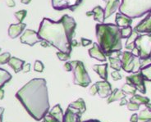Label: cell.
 <instances>
[{"label": "cell", "instance_id": "obj_1", "mask_svg": "<svg viewBox=\"0 0 151 122\" xmlns=\"http://www.w3.org/2000/svg\"><path fill=\"white\" fill-rule=\"evenodd\" d=\"M76 22L71 16L65 14L57 21L45 17L37 31L40 38L45 40L59 52L70 54Z\"/></svg>", "mask_w": 151, "mask_h": 122}, {"label": "cell", "instance_id": "obj_2", "mask_svg": "<svg viewBox=\"0 0 151 122\" xmlns=\"http://www.w3.org/2000/svg\"><path fill=\"white\" fill-rule=\"evenodd\" d=\"M30 116L40 121L49 111V92L45 79L35 78L30 80L16 93Z\"/></svg>", "mask_w": 151, "mask_h": 122}, {"label": "cell", "instance_id": "obj_3", "mask_svg": "<svg viewBox=\"0 0 151 122\" xmlns=\"http://www.w3.org/2000/svg\"><path fill=\"white\" fill-rule=\"evenodd\" d=\"M121 29L112 23H99L96 25V39L105 56L109 57L112 54L119 52L122 49Z\"/></svg>", "mask_w": 151, "mask_h": 122}, {"label": "cell", "instance_id": "obj_4", "mask_svg": "<svg viewBox=\"0 0 151 122\" xmlns=\"http://www.w3.org/2000/svg\"><path fill=\"white\" fill-rule=\"evenodd\" d=\"M118 10L131 19L140 18L151 11V0H122Z\"/></svg>", "mask_w": 151, "mask_h": 122}, {"label": "cell", "instance_id": "obj_5", "mask_svg": "<svg viewBox=\"0 0 151 122\" xmlns=\"http://www.w3.org/2000/svg\"><path fill=\"white\" fill-rule=\"evenodd\" d=\"M122 61V69L127 73H136L140 72L141 68L145 66V62L150 61V60L142 61L139 57L132 54L130 51H125L120 57Z\"/></svg>", "mask_w": 151, "mask_h": 122}, {"label": "cell", "instance_id": "obj_6", "mask_svg": "<svg viewBox=\"0 0 151 122\" xmlns=\"http://www.w3.org/2000/svg\"><path fill=\"white\" fill-rule=\"evenodd\" d=\"M72 66V76L73 83L76 85H79L83 88L88 87L91 83V79L89 74L85 68V66L82 61H71Z\"/></svg>", "mask_w": 151, "mask_h": 122}, {"label": "cell", "instance_id": "obj_7", "mask_svg": "<svg viewBox=\"0 0 151 122\" xmlns=\"http://www.w3.org/2000/svg\"><path fill=\"white\" fill-rule=\"evenodd\" d=\"M138 57L142 61H151V34H139L135 42Z\"/></svg>", "mask_w": 151, "mask_h": 122}, {"label": "cell", "instance_id": "obj_8", "mask_svg": "<svg viewBox=\"0 0 151 122\" xmlns=\"http://www.w3.org/2000/svg\"><path fill=\"white\" fill-rule=\"evenodd\" d=\"M82 3V0H51L52 7L56 11H74Z\"/></svg>", "mask_w": 151, "mask_h": 122}, {"label": "cell", "instance_id": "obj_9", "mask_svg": "<svg viewBox=\"0 0 151 122\" xmlns=\"http://www.w3.org/2000/svg\"><path fill=\"white\" fill-rule=\"evenodd\" d=\"M126 81H127V84L134 86L142 94H145L146 93V88H145V80L143 75L141 74L140 71L127 76L126 77Z\"/></svg>", "mask_w": 151, "mask_h": 122}, {"label": "cell", "instance_id": "obj_10", "mask_svg": "<svg viewBox=\"0 0 151 122\" xmlns=\"http://www.w3.org/2000/svg\"><path fill=\"white\" fill-rule=\"evenodd\" d=\"M20 41L22 44H27L29 46H34L37 43H40L42 39L40 38L38 32L33 31V30H27L24 31L21 37H20Z\"/></svg>", "mask_w": 151, "mask_h": 122}, {"label": "cell", "instance_id": "obj_11", "mask_svg": "<svg viewBox=\"0 0 151 122\" xmlns=\"http://www.w3.org/2000/svg\"><path fill=\"white\" fill-rule=\"evenodd\" d=\"M133 31H136L139 34H151V11L148 13L145 18L139 22Z\"/></svg>", "mask_w": 151, "mask_h": 122}, {"label": "cell", "instance_id": "obj_12", "mask_svg": "<svg viewBox=\"0 0 151 122\" xmlns=\"http://www.w3.org/2000/svg\"><path fill=\"white\" fill-rule=\"evenodd\" d=\"M95 84L98 86V94L101 98H106L111 95L113 90L109 82H108L107 80H103L98 81Z\"/></svg>", "mask_w": 151, "mask_h": 122}, {"label": "cell", "instance_id": "obj_13", "mask_svg": "<svg viewBox=\"0 0 151 122\" xmlns=\"http://www.w3.org/2000/svg\"><path fill=\"white\" fill-rule=\"evenodd\" d=\"M103 1L106 4L105 8H104L105 19L110 17L114 12H116L122 3L120 0H103Z\"/></svg>", "mask_w": 151, "mask_h": 122}, {"label": "cell", "instance_id": "obj_14", "mask_svg": "<svg viewBox=\"0 0 151 122\" xmlns=\"http://www.w3.org/2000/svg\"><path fill=\"white\" fill-rule=\"evenodd\" d=\"M88 53H89L90 57L99 61H106V60H107L105 54L103 53L102 49L99 47L98 43H94L93 47L88 50Z\"/></svg>", "mask_w": 151, "mask_h": 122}, {"label": "cell", "instance_id": "obj_15", "mask_svg": "<svg viewBox=\"0 0 151 122\" xmlns=\"http://www.w3.org/2000/svg\"><path fill=\"white\" fill-rule=\"evenodd\" d=\"M26 27H27V24L23 22L12 24L8 28V36L11 39L17 38L26 29Z\"/></svg>", "mask_w": 151, "mask_h": 122}, {"label": "cell", "instance_id": "obj_16", "mask_svg": "<svg viewBox=\"0 0 151 122\" xmlns=\"http://www.w3.org/2000/svg\"><path fill=\"white\" fill-rule=\"evenodd\" d=\"M68 108L72 109V111H74L76 113H78L81 116L85 113L86 111V103L84 101L83 98H80L77 100H76L75 102H72L69 104Z\"/></svg>", "mask_w": 151, "mask_h": 122}, {"label": "cell", "instance_id": "obj_17", "mask_svg": "<svg viewBox=\"0 0 151 122\" xmlns=\"http://www.w3.org/2000/svg\"><path fill=\"white\" fill-rule=\"evenodd\" d=\"M115 22L117 26L120 28H124V27L130 26L132 23V19L127 16L122 14L120 12L116 13V18H115Z\"/></svg>", "mask_w": 151, "mask_h": 122}, {"label": "cell", "instance_id": "obj_18", "mask_svg": "<svg viewBox=\"0 0 151 122\" xmlns=\"http://www.w3.org/2000/svg\"><path fill=\"white\" fill-rule=\"evenodd\" d=\"M8 64L9 66H11L12 68L13 69L14 72L18 73L21 71H22L23 66L26 64V61L20 59V58H17V57H12Z\"/></svg>", "mask_w": 151, "mask_h": 122}, {"label": "cell", "instance_id": "obj_19", "mask_svg": "<svg viewBox=\"0 0 151 122\" xmlns=\"http://www.w3.org/2000/svg\"><path fill=\"white\" fill-rule=\"evenodd\" d=\"M93 19L95 21H98L99 24L104 23L105 21V12L104 9L100 6H96L93 8Z\"/></svg>", "mask_w": 151, "mask_h": 122}, {"label": "cell", "instance_id": "obj_20", "mask_svg": "<svg viewBox=\"0 0 151 122\" xmlns=\"http://www.w3.org/2000/svg\"><path fill=\"white\" fill-rule=\"evenodd\" d=\"M63 122H81V115L68 107L63 116Z\"/></svg>", "mask_w": 151, "mask_h": 122}, {"label": "cell", "instance_id": "obj_21", "mask_svg": "<svg viewBox=\"0 0 151 122\" xmlns=\"http://www.w3.org/2000/svg\"><path fill=\"white\" fill-rule=\"evenodd\" d=\"M124 98H126V94H125L122 91V89L119 88H114V90H113L111 95L108 98L107 100V103L109 104V103H113V102H116V101H121L122 99H123Z\"/></svg>", "mask_w": 151, "mask_h": 122}, {"label": "cell", "instance_id": "obj_22", "mask_svg": "<svg viewBox=\"0 0 151 122\" xmlns=\"http://www.w3.org/2000/svg\"><path fill=\"white\" fill-rule=\"evenodd\" d=\"M93 70L101 77L103 80H108V64H101V65H94Z\"/></svg>", "mask_w": 151, "mask_h": 122}, {"label": "cell", "instance_id": "obj_23", "mask_svg": "<svg viewBox=\"0 0 151 122\" xmlns=\"http://www.w3.org/2000/svg\"><path fill=\"white\" fill-rule=\"evenodd\" d=\"M49 112L53 116L54 118L56 119L58 121L63 122L64 115H63V110H62L61 106L59 105V104H57V105H55V106L52 108V110H50Z\"/></svg>", "mask_w": 151, "mask_h": 122}, {"label": "cell", "instance_id": "obj_24", "mask_svg": "<svg viewBox=\"0 0 151 122\" xmlns=\"http://www.w3.org/2000/svg\"><path fill=\"white\" fill-rule=\"evenodd\" d=\"M138 36H139V33H137L136 31H133L132 35L127 39V42H126L125 49L127 50H129L130 52H132V50L136 48L135 42H136V39H137Z\"/></svg>", "mask_w": 151, "mask_h": 122}, {"label": "cell", "instance_id": "obj_25", "mask_svg": "<svg viewBox=\"0 0 151 122\" xmlns=\"http://www.w3.org/2000/svg\"><path fill=\"white\" fill-rule=\"evenodd\" d=\"M12 80V75L4 69L0 68V89L3 88L5 84Z\"/></svg>", "mask_w": 151, "mask_h": 122}, {"label": "cell", "instance_id": "obj_26", "mask_svg": "<svg viewBox=\"0 0 151 122\" xmlns=\"http://www.w3.org/2000/svg\"><path fill=\"white\" fill-rule=\"evenodd\" d=\"M130 102L137 103L138 105H145L147 103H150V98L147 97H143V96L135 94L130 98Z\"/></svg>", "mask_w": 151, "mask_h": 122}, {"label": "cell", "instance_id": "obj_27", "mask_svg": "<svg viewBox=\"0 0 151 122\" xmlns=\"http://www.w3.org/2000/svg\"><path fill=\"white\" fill-rule=\"evenodd\" d=\"M109 64L111 68L114 69L115 71H121L122 69V61L120 57H109Z\"/></svg>", "mask_w": 151, "mask_h": 122}, {"label": "cell", "instance_id": "obj_28", "mask_svg": "<svg viewBox=\"0 0 151 122\" xmlns=\"http://www.w3.org/2000/svg\"><path fill=\"white\" fill-rule=\"evenodd\" d=\"M140 72L143 75L145 81H151V62L143 66L140 70Z\"/></svg>", "mask_w": 151, "mask_h": 122}, {"label": "cell", "instance_id": "obj_29", "mask_svg": "<svg viewBox=\"0 0 151 122\" xmlns=\"http://www.w3.org/2000/svg\"><path fill=\"white\" fill-rule=\"evenodd\" d=\"M139 116V121H147L151 120V111L148 108H145L144 110L140 111V113L138 114Z\"/></svg>", "mask_w": 151, "mask_h": 122}, {"label": "cell", "instance_id": "obj_30", "mask_svg": "<svg viewBox=\"0 0 151 122\" xmlns=\"http://www.w3.org/2000/svg\"><path fill=\"white\" fill-rule=\"evenodd\" d=\"M136 89L134 86H132L131 84H127V83H126L122 85V91L125 94L127 95H135L136 94Z\"/></svg>", "mask_w": 151, "mask_h": 122}, {"label": "cell", "instance_id": "obj_31", "mask_svg": "<svg viewBox=\"0 0 151 122\" xmlns=\"http://www.w3.org/2000/svg\"><path fill=\"white\" fill-rule=\"evenodd\" d=\"M27 15V11L23 9V10H20V11H16L14 13V16L16 17V19L18 21V23H22L23 21V20L25 19V17Z\"/></svg>", "mask_w": 151, "mask_h": 122}, {"label": "cell", "instance_id": "obj_32", "mask_svg": "<svg viewBox=\"0 0 151 122\" xmlns=\"http://www.w3.org/2000/svg\"><path fill=\"white\" fill-rule=\"evenodd\" d=\"M132 32H133V29L132 27L130 26L124 27V28H122L121 29V34H122V39H128L131 35H132Z\"/></svg>", "mask_w": 151, "mask_h": 122}, {"label": "cell", "instance_id": "obj_33", "mask_svg": "<svg viewBox=\"0 0 151 122\" xmlns=\"http://www.w3.org/2000/svg\"><path fill=\"white\" fill-rule=\"evenodd\" d=\"M11 54L8 52L4 53L0 55V65H4L6 63H8L9 60L11 59Z\"/></svg>", "mask_w": 151, "mask_h": 122}, {"label": "cell", "instance_id": "obj_34", "mask_svg": "<svg viewBox=\"0 0 151 122\" xmlns=\"http://www.w3.org/2000/svg\"><path fill=\"white\" fill-rule=\"evenodd\" d=\"M44 69H45V66L43 64V62L39 60H36L35 61L34 65V70L35 71H37V72L41 73L44 71Z\"/></svg>", "mask_w": 151, "mask_h": 122}, {"label": "cell", "instance_id": "obj_35", "mask_svg": "<svg viewBox=\"0 0 151 122\" xmlns=\"http://www.w3.org/2000/svg\"><path fill=\"white\" fill-rule=\"evenodd\" d=\"M56 55H57V57H58V59H59L60 61H66L71 58L70 54H66V53H63V52H58V53L56 54Z\"/></svg>", "mask_w": 151, "mask_h": 122}, {"label": "cell", "instance_id": "obj_36", "mask_svg": "<svg viewBox=\"0 0 151 122\" xmlns=\"http://www.w3.org/2000/svg\"><path fill=\"white\" fill-rule=\"evenodd\" d=\"M127 107L129 111H137L140 108V105H138L137 103H132V102H129L127 104Z\"/></svg>", "mask_w": 151, "mask_h": 122}, {"label": "cell", "instance_id": "obj_37", "mask_svg": "<svg viewBox=\"0 0 151 122\" xmlns=\"http://www.w3.org/2000/svg\"><path fill=\"white\" fill-rule=\"evenodd\" d=\"M43 122H58L56 119L53 117L52 115L50 114L49 112H48L47 114L44 116L43 118Z\"/></svg>", "mask_w": 151, "mask_h": 122}, {"label": "cell", "instance_id": "obj_38", "mask_svg": "<svg viewBox=\"0 0 151 122\" xmlns=\"http://www.w3.org/2000/svg\"><path fill=\"white\" fill-rule=\"evenodd\" d=\"M89 93L91 96H94L96 93H98V86H97V84H94L91 86L90 89H89Z\"/></svg>", "mask_w": 151, "mask_h": 122}, {"label": "cell", "instance_id": "obj_39", "mask_svg": "<svg viewBox=\"0 0 151 122\" xmlns=\"http://www.w3.org/2000/svg\"><path fill=\"white\" fill-rule=\"evenodd\" d=\"M111 75H112L113 80H114V81H117V80H122V76L120 75L119 71H113Z\"/></svg>", "mask_w": 151, "mask_h": 122}, {"label": "cell", "instance_id": "obj_40", "mask_svg": "<svg viewBox=\"0 0 151 122\" xmlns=\"http://www.w3.org/2000/svg\"><path fill=\"white\" fill-rule=\"evenodd\" d=\"M92 44V40L91 39H88L86 38H81V44L83 46V47H86V46L90 45Z\"/></svg>", "mask_w": 151, "mask_h": 122}, {"label": "cell", "instance_id": "obj_41", "mask_svg": "<svg viewBox=\"0 0 151 122\" xmlns=\"http://www.w3.org/2000/svg\"><path fill=\"white\" fill-rule=\"evenodd\" d=\"M63 69H64L66 71H68V72H69V71H72V64H71V62H70V61H69V62L67 61L64 65H63Z\"/></svg>", "mask_w": 151, "mask_h": 122}, {"label": "cell", "instance_id": "obj_42", "mask_svg": "<svg viewBox=\"0 0 151 122\" xmlns=\"http://www.w3.org/2000/svg\"><path fill=\"white\" fill-rule=\"evenodd\" d=\"M6 5L8 8H14L16 6V3L14 0H6Z\"/></svg>", "mask_w": 151, "mask_h": 122}, {"label": "cell", "instance_id": "obj_43", "mask_svg": "<svg viewBox=\"0 0 151 122\" xmlns=\"http://www.w3.org/2000/svg\"><path fill=\"white\" fill-rule=\"evenodd\" d=\"M30 71V63H26L24 66H23L22 69V72L24 73H27L29 72Z\"/></svg>", "mask_w": 151, "mask_h": 122}, {"label": "cell", "instance_id": "obj_44", "mask_svg": "<svg viewBox=\"0 0 151 122\" xmlns=\"http://www.w3.org/2000/svg\"><path fill=\"white\" fill-rule=\"evenodd\" d=\"M138 121H139L138 114H133L131 116V119H130V121L131 122H138Z\"/></svg>", "mask_w": 151, "mask_h": 122}, {"label": "cell", "instance_id": "obj_45", "mask_svg": "<svg viewBox=\"0 0 151 122\" xmlns=\"http://www.w3.org/2000/svg\"><path fill=\"white\" fill-rule=\"evenodd\" d=\"M40 45L42 47H44V48H48V47L50 46V44L47 41H45V40H42L41 42H40Z\"/></svg>", "mask_w": 151, "mask_h": 122}, {"label": "cell", "instance_id": "obj_46", "mask_svg": "<svg viewBox=\"0 0 151 122\" xmlns=\"http://www.w3.org/2000/svg\"><path fill=\"white\" fill-rule=\"evenodd\" d=\"M4 112V107H0V122H3V114Z\"/></svg>", "mask_w": 151, "mask_h": 122}, {"label": "cell", "instance_id": "obj_47", "mask_svg": "<svg viewBox=\"0 0 151 122\" xmlns=\"http://www.w3.org/2000/svg\"><path fill=\"white\" fill-rule=\"evenodd\" d=\"M128 103V102H127V100L126 99V98H124L123 99L121 100V103H120V106H123V105H127Z\"/></svg>", "mask_w": 151, "mask_h": 122}, {"label": "cell", "instance_id": "obj_48", "mask_svg": "<svg viewBox=\"0 0 151 122\" xmlns=\"http://www.w3.org/2000/svg\"><path fill=\"white\" fill-rule=\"evenodd\" d=\"M4 90H3V88L0 89V100L4 99Z\"/></svg>", "mask_w": 151, "mask_h": 122}, {"label": "cell", "instance_id": "obj_49", "mask_svg": "<svg viewBox=\"0 0 151 122\" xmlns=\"http://www.w3.org/2000/svg\"><path fill=\"white\" fill-rule=\"evenodd\" d=\"M77 46H79V44H78V42L76 41V40H72V47H77Z\"/></svg>", "mask_w": 151, "mask_h": 122}, {"label": "cell", "instance_id": "obj_50", "mask_svg": "<svg viewBox=\"0 0 151 122\" xmlns=\"http://www.w3.org/2000/svg\"><path fill=\"white\" fill-rule=\"evenodd\" d=\"M31 2V0H21V3L23 4H29Z\"/></svg>", "mask_w": 151, "mask_h": 122}, {"label": "cell", "instance_id": "obj_51", "mask_svg": "<svg viewBox=\"0 0 151 122\" xmlns=\"http://www.w3.org/2000/svg\"><path fill=\"white\" fill-rule=\"evenodd\" d=\"M86 15L87 16H93V11H86Z\"/></svg>", "mask_w": 151, "mask_h": 122}, {"label": "cell", "instance_id": "obj_52", "mask_svg": "<svg viewBox=\"0 0 151 122\" xmlns=\"http://www.w3.org/2000/svg\"><path fill=\"white\" fill-rule=\"evenodd\" d=\"M83 122H101L98 121V120H94V119H91V120H88V121H85Z\"/></svg>", "mask_w": 151, "mask_h": 122}, {"label": "cell", "instance_id": "obj_53", "mask_svg": "<svg viewBox=\"0 0 151 122\" xmlns=\"http://www.w3.org/2000/svg\"><path fill=\"white\" fill-rule=\"evenodd\" d=\"M145 107H146V108H148V109H150V110L151 111V103H147V104H145Z\"/></svg>", "mask_w": 151, "mask_h": 122}, {"label": "cell", "instance_id": "obj_54", "mask_svg": "<svg viewBox=\"0 0 151 122\" xmlns=\"http://www.w3.org/2000/svg\"><path fill=\"white\" fill-rule=\"evenodd\" d=\"M145 122H151V120H150V121H145Z\"/></svg>", "mask_w": 151, "mask_h": 122}, {"label": "cell", "instance_id": "obj_55", "mask_svg": "<svg viewBox=\"0 0 151 122\" xmlns=\"http://www.w3.org/2000/svg\"><path fill=\"white\" fill-rule=\"evenodd\" d=\"M0 51H1V48H0Z\"/></svg>", "mask_w": 151, "mask_h": 122}]
</instances>
